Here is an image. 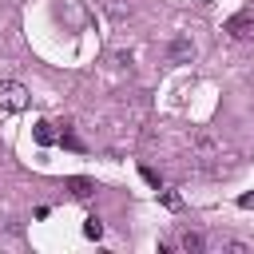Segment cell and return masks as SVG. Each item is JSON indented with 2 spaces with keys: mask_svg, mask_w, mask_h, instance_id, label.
Wrapping results in <instances>:
<instances>
[{
  "mask_svg": "<svg viewBox=\"0 0 254 254\" xmlns=\"http://www.w3.org/2000/svg\"><path fill=\"white\" fill-rule=\"evenodd\" d=\"M36 143H40V147L56 143V131H52V123H48V119H40V123H36Z\"/></svg>",
  "mask_w": 254,
  "mask_h": 254,
  "instance_id": "8992f818",
  "label": "cell"
},
{
  "mask_svg": "<svg viewBox=\"0 0 254 254\" xmlns=\"http://www.w3.org/2000/svg\"><path fill=\"white\" fill-rule=\"evenodd\" d=\"M139 175H143V179H147V183H151V187H155V190H159V187H163V183H159V175H155V171H151V167H139Z\"/></svg>",
  "mask_w": 254,
  "mask_h": 254,
  "instance_id": "9c48e42d",
  "label": "cell"
},
{
  "mask_svg": "<svg viewBox=\"0 0 254 254\" xmlns=\"http://www.w3.org/2000/svg\"><path fill=\"white\" fill-rule=\"evenodd\" d=\"M226 32H230L234 40H246V36L254 32V16H250V12H238V16H230V20H226Z\"/></svg>",
  "mask_w": 254,
  "mask_h": 254,
  "instance_id": "7a4b0ae2",
  "label": "cell"
},
{
  "mask_svg": "<svg viewBox=\"0 0 254 254\" xmlns=\"http://www.w3.org/2000/svg\"><path fill=\"white\" fill-rule=\"evenodd\" d=\"M83 234H87V238H103V222H99L95 214H91V218H83Z\"/></svg>",
  "mask_w": 254,
  "mask_h": 254,
  "instance_id": "52a82bcc",
  "label": "cell"
},
{
  "mask_svg": "<svg viewBox=\"0 0 254 254\" xmlns=\"http://www.w3.org/2000/svg\"><path fill=\"white\" fill-rule=\"evenodd\" d=\"M163 202H167L171 210H179V194H175V190H163Z\"/></svg>",
  "mask_w": 254,
  "mask_h": 254,
  "instance_id": "30bf717a",
  "label": "cell"
},
{
  "mask_svg": "<svg viewBox=\"0 0 254 254\" xmlns=\"http://www.w3.org/2000/svg\"><path fill=\"white\" fill-rule=\"evenodd\" d=\"M60 143H64V147H71V151H79V147H83V143L75 139V131H71V127H64V131H60Z\"/></svg>",
  "mask_w": 254,
  "mask_h": 254,
  "instance_id": "ba28073f",
  "label": "cell"
},
{
  "mask_svg": "<svg viewBox=\"0 0 254 254\" xmlns=\"http://www.w3.org/2000/svg\"><path fill=\"white\" fill-rule=\"evenodd\" d=\"M67 187H71V194H75V198H91V190H95V183H91V179H67Z\"/></svg>",
  "mask_w": 254,
  "mask_h": 254,
  "instance_id": "5b68a950",
  "label": "cell"
},
{
  "mask_svg": "<svg viewBox=\"0 0 254 254\" xmlns=\"http://www.w3.org/2000/svg\"><path fill=\"white\" fill-rule=\"evenodd\" d=\"M28 107V87L16 79H0V111H24Z\"/></svg>",
  "mask_w": 254,
  "mask_h": 254,
  "instance_id": "6da1fadb",
  "label": "cell"
},
{
  "mask_svg": "<svg viewBox=\"0 0 254 254\" xmlns=\"http://www.w3.org/2000/svg\"><path fill=\"white\" fill-rule=\"evenodd\" d=\"M238 206H242V210H250V206H254V194H242V198H238Z\"/></svg>",
  "mask_w": 254,
  "mask_h": 254,
  "instance_id": "8fae6325",
  "label": "cell"
},
{
  "mask_svg": "<svg viewBox=\"0 0 254 254\" xmlns=\"http://www.w3.org/2000/svg\"><path fill=\"white\" fill-rule=\"evenodd\" d=\"M183 250H187V254H202V250H206V238H202L198 230H187V234H183Z\"/></svg>",
  "mask_w": 254,
  "mask_h": 254,
  "instance_id": "277c9868",
  "label": "cell"
},
{
  "mask_svg": "<svg viewBox=\"0 0 254 254\" xmlns=\"http://www.w3.org/2000/svg\"><path fill=\"white\" fill-rule=\"evenodd\" d=\"M194 56V44L187 40V36H179V40H171V60H179V64H187Z\"/></svg>",
  "mask_w": 254,
  "mask_h": 254,
  "instance_id": "3957f363",
  "label": "cell"
}]
</instances>
